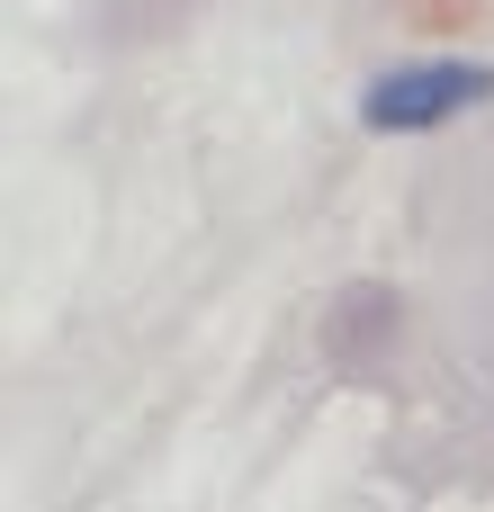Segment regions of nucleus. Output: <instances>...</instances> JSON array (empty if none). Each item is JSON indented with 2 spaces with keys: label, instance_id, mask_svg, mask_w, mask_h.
<instances>
[{
  "label": "nucleus",
  "instance_id": "f257e3e1",
  "mask_svg": "<svg viewBox=\"0 0 494 512\" xmlns=\"http://www.w3.org/2000/svg\"><path fill=\"white\" fill-rule=\"evenodd\" d=\"M494 99V63L486 54H405L387 72H369L360 90V126L369 135H441L468 108Z\"/></svg>",
  "mask_w": 494,
  "mask_h": 512
}]
</instances>
